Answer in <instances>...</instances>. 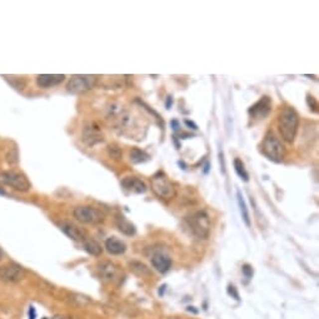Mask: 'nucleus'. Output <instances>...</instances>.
<instances>
[{"label":"nucleus","mask_w":319,"mask_h":319,"mask_svg":"<svg viewBox=\"0 0 319 319\" xmlns=\"http://www.w3.org/2000/svg\"><path fill=\"white\" fill-rule=\"evenodd\" d=\"M299 128V115L292 107H286L278 117V129L287 143H293Z\"/></svg>","instance_id":"1"},{"label":"nucleus","mask_w":319,"mask_h":319,"mask_svg":"<svg viewBox=\"0 0 319 319\" xmlns=\"http://www.w3.org/2000/svg\"><path fill=\"white\" fill-rule=\"evenodd\" d=\"M261 151L264 157L269 159V160L274 161V163H281L284 160L286 157V148L279 141L278 137L274 133L269 132L266 134L263 142H262Z\"/></svg>","instance_id":"2"},{"label":"nucleus","mask_w":319,"mask_h":319,"mask_svg":"<svg viewBox=\"0 0 319 319\" xmlns=\"http://www.w3.org/2000/svg\"><path fill=\"white\" fill-rule=\"evenodd\" d=\"M152 190L156 193L157 197L164 200H170L175 198L176 189L175 186L171 184L168 176L163 173V171H158L154 174L151 179Z\"/></svg>","instance_id":"3"},{"label":"nucleus","mask_w":319,"mask_h":319,"mask_svg":"<svg viewBox=\"0 0 319 319\" xmlns=\"http://www.w3.org/2000/svg\"><path fill=\"white\" fill-rule=\"evenodd\" d=\"M188 224L190 227L191 233L198 239H207L210 234V219L209 215L204 210L194 213L188 218Z\"/></svg>","instance_id":"4"},{"label":"nucleus","mask_w":319,"mask_h":319,"mask_svg":"<svg viewBox=\"0 0 319 319\" xmlns=\"http://www.w3.org/2000/svg\"><path fill=\"white\" fill-rule=\"evenodd\" d=\"M74 218L84 224H102L105 220V214L100 209L90 205H82L74 209Z\"/></svg>","instance_id":"5"},{"label":"nucleus","mask_w":319,"mask_h":319,"mask_svg":"<svg viewBox=\"0 0 319 319\" xmlns=\"http://www.w3.org/2000/svg\"><path fill=\"white\" fill-rule=\"evenodd\" d=\"M0 181L6 184V185L13 186L14 189L20 191H28L31 186L29 179L23 173L15 170H8L0 173Z\"/></svg>","instance_id":"6"},{"label":"nucleus","mask_w":319,"mask_h":319,"mask_svg":"<svg viewBox=\"0 0 319 319\" xmlns=\"http://www.w3.org/2000/svg\"><path fill=\"white\" fill-rule=\"evenodd\" d=\"M98 78L95 75H73L68 83V90L70 93H83L92 89L97 84Z\"/></svg>","instance_id":"7"},{"label":"nucleus","mask_w":319,"mask_h":319,"mask_svg":"<svg viewBox=\"0 0 319 319\" xmlns=\"http://www.w3.org/2000/svg\"><path fill=\"white\" fill-rule=\"evenodd\" d=\"M83 142L89 147H94L104 142V134L97 123L92 122L85 125L83 129Z\"/></svg>","instance_id":"8"},{"label":"nucleus","mask_w":319,"mask_h":319,"mask_svg":"<svg viewBox=\"0 0 319 319\" xmlns=\"http://www.w3.org/2000/svg\"><path fill=\"white\" fill-rule=\"evenodd\" d=\"M24 278V269L15 263H9L0 267V281L16 283Z\"/></svg>","instance_id":"9"},{"label":"nucleus","mask_w":319,"mask_h":319,"mask_svg":"<svg viewBox=\"0 0 319 319\" xmlns=\"http://www.w3.org/2000/svg\"><path fill=\"white\" fill-rule=\"evenodd\" d=\"M272 110V100L269 97H263L258 100V102L253 104L252 107L249 108L248 113L252 118L257 120L264 119L269 115Z\"/></svg>","instance_id":"10"},{"label":"nucleus","mask_w":319,"mask_h":319,"mask_svg":"<svg viewBox=\"0 0 319 319\" xmlns=\"http://www.w3.org/2000/svg\"><path fill=\"white\" fill-rule=\"evenodd\" d=\"M122 186L129 193L134 194H144L147 191V185L138 176H125L122 180Z\"/></svg>","instance_id":"11"},{"label":"nucleus","mask_w":319,"mask_h":319,"mask_svg":"<svg viewBox=\"0 0 319 319\" xmlns=\"http://www.w3.org/2000/svg\"><path fill=\"white\" fill-rule=\"evenodd\" d=\"M60 229L63 230L64 234L68 235L72 240H75V242H84L85 238H87V234H85V230L79 228L78 225L73 224L70 222H61L59 224Z\"/></svg>","instance_id":"12"},{"label":"nucleus","mask_w":319,"mask_h":319,"mask_svg":"<svg viewBox=\"0 0 319 319\" xmlns=\"http://www.w3.org/2000/svg\"><path fill=\"white\" fill-rule=\"evenodd\" d=\"M152 266L160 273H166L171 267V259L166 253L158 252L152 257Z\"/></svg>","instance_id":"13"},{"label":"nucleus","mask_w":319,"mask_h":319,"mask_svg":"<svg viewBox=\"0 0 319 319\" xmlns=\"http://www.w3.org/2000/svg\"><path fill=\"white\" fill-rule=\"evenodd\" d=\"M65 75L63 74H41L36 77V84L40 88H51L64 82Z\"/></svg>","instance_id":"14"},{"label":"nucleus","mask_w":319,"mask_h":319,"mask_svg":"<svg viewBox=\"0 0 319 319\" xmlns=\"http://www.w3.org/2000/svg\"><path fill=\"white\" fill-rule=\"evenodd\" d=\"M105 249L113 255L124 254L127 250V245L123 240L118 239L117 237H110L105 240Z\"/></svg>","instance_id":"15"},{"label":"nucleus","mask_w":319,"mask_h":319,"mask_svg":"<svg viewBox=\"0 0 319 319\" xmlns=\"http://www.w3.org/2000/svg\"><path fill=\"white\" fill-rule=\"evenodd\" d=\"M98 269H99L100 277L105 281H114L117 278L118 268L112 262H103V263L99 264Z\"/></svg>","instance_id":"16"},{"label":"nucleus","mask_w":319,"mask_h":319,"mask_svg":"<svg viewBox=\"0 0 319 319\" xmlns=\"http://www.w3.org/2000/svg\"><path fill=\"white\" fill-rule=\"evenodd\" d=\"M117 228L119 229L120 233L128 235V237H132V235H134L137 233L136 225L132 222H129L124 215H119L117 218Z\"/></svg>","instance_id":"17"},{"label":"nucleus","mask_w":319,"mask_h":319,"mask_svg":"<svg viewBox=\"0 0 319 319\" xmlns=\"http://www.w3.org/2000/svg\"><path fill=\"white\" fill-rule=\"evenodd\" d=\"M84 250L88 253V254L90 255H94V257H99V255H102L103 253V248L102 245L99 244V243L97 242V240L94 239H85L84 242Z\"/></svg>","instance_id":"18"},{"label":"nucleus","mask_w":319,"mask_h":319,"mask_svg":"<svg viewBox=\"0 0 319 319\" xmlns=\"http://www.w3.org/2000/svg\"><path fill=\"white\" fill-rule=\"evenodd\" d=\"M149 154L146 153L144 151L139 148H133L129 153V159H131L132 163L134 164H141V163H146V161L149 160Z\"/></svg>","instance_id":"19"},{"label":"nucleus","mask_w":319,"mask_h":319,"mask_svg":"<svg viewBox=\"0 0 319 319\" xmlns=\"http://www.w3.org/2000/svg\"><path fill=\"white\" fill-rule=\"evenodd\" d=\"M237 200H238V205H239L240 214H242V218H243V220H244L245 225H247V227H250V225H252V222H250L249 212H248L247 204H245L244 198H243V195H242V193H240V190L237 191Z\"/></svg>","instance_id":"20"},{"label":"nucleus","mask_w":319,"mask_h":319,"mask_svg":"<svg viewBox=\"0 0 319 319\" xmlns=\"http://www.w3.org/2000/svg\"><path fill=\"white\" fill-rule=\"evenodd\" d=\"M233 165H234V170L237 173V175L242 179L243 181H248L249 180V174H248L247 169H245L244 163L242 161V159L235 158L234 161H233Z\"/></svg>","instance_id":"21"},{"label":"nucleus","mask_w":319,"mask_h":319,"mask_svg":"<svg viewBox=\"0 0 319 319\" xmlns=\"http://www.w3.org/2000/svg\"><path fill=\"white\" fill-rule=\"evenodd\" d=\"M108 153H109V156L112 157L113 159H115V160H120L123 157L122 149L118 146H115V144H112V146L108 147Z\"/></svg>","instance_id":"22"},{"label":"nucleus","mask_w":319,"mask_h":319,"mask_svg":"<svg viewBox=\"0 0 319 319\" xmlns=\"http://www.w3.org/2000/svg\"><path fill=\"white\" fill-rule=\"evenodd\" d=\"M131 266L133 267L134 271H139L142 274H148L149 273L148 268H147V267L144 266V264L138 263V262H133V263H131Z\"/></svg>","instance_id":"23"},{"label":"nucleus","mask_w":319,"mask_h":319,"mask_svg":"<svg viewBox=\"0 0 319 319\" xmlns=\"http://www.w3.org/2000/svg\"><path fill=\"white\" fill-rule=\"evenodd\" d=\"M242 272H243V274L245 276V278L250 279L253 277V269H252V267L249 266V264H244L242 268Z\"/></svg>","instance_id":"24"},{"label":"nucleus","mask_w":319,"mask_h":319,"mask_svg":"<svg viewBox=\"0 0 319 319\" xmlns=\"http://www.w3.org/2000/svg\"><path fill=\"white\" fill-rule=\"evenodd\" d=\"M307 103H308L309 108H311V109H313V112H317V108H318V104H317L316 99H314V98L312 97V95H308V97H307Z\"/></svg>","instance_id":"25"},{"label":"nucleus","mask_w":319,"mask_h":319,"mask_svg":"<svg viewBox=\"0 0 319 319\" xmlns=\"http://www.w3.org/2000/svg\"><path fill=\"white\" fill-rule=\"evenodd\" d=\"M219 161H220V170H222V173L224 174L225 173V161H224V154H223L222 151H219Z\"/></svg>","instance_id":"26"},{"label":"nucleus","mask_w":319,"mask_h":319,"mask_svg":"<svg viewBox=\"0 0 319 319\" xmlns=\"http://www.w3.org/2000/svg\"><path fill=\"white\" fill-rule=\"evenodd\" d=\"M228 293L233 294L235 299H239V294H238L237 289H235L234 286H229V287H228Z\"/></svg>","instance_id":"27"},{"label":"nucleus","mask_w":319,"mask_h":319,"mask_svg":"<svg viewBox=\"0 0 319 319\" xmlns=\"http://www.w3.org/2000/svg\"><path fill=\"white\" fill-rule=\"evenodd\" d=\"M184 123H185L186 127L190 128V129H193V131H197V129H198V125L195 124L194 122H190V120L186 119V120H184Z\"/></svg>","instance_id":"28"},{"label":"nucleus","mask_w":319,"mask_h":319,"mask_svg":"<svg viewBox=\"0 0 319 319\" xmlns=\"http://www.w3.org/2000/svg\"><path fill=\"white\" fill-rule=\"evenodd\" d=\"M170 125H171V128H173V131H175V132L179 131V123L176 122V120H171Z\"/></svg>","instance_id":"29"},{"label":"nucleus","mask_w":319,"mask_h":319,"mask_svg":"<svg viewBox=\"0 0 319 319\" xmlns=\"http://www.w3.org/2000/svg\"><path fill=\"white\" fill-rule=\"evenodd\" d=\"M173 104V98L170 97V95H169L168 98H166V102H165V107H166V109H170V105Z\"/></svg>","instance_id":"30"},{"label":"nucleus","mask_w":319,"mask_h":319,"mask_svg":"<svg viewBox=\"0 0 319 319\" xmlns=\"http://www.w3.org/2000/svg\"><path fill=\"white\" fill-rule=\"evenodd\" d=\"M49 319H70V318H68V317H65V316H54Z\"/></svg>","instance_id":"31"},{"label":"nucleus","mask_w":319,"mask_h":319,"mask_svg":"<svg viewBox=\"0 0 319 319\" xmlns=\"http://www.w3.org/2000/svg\"><path fill=\"white\" fill-rule=\"evenodd\" d=\"M208 169H209V164H205V169H204V173H208Z\"/></svg>","instance_id":"32"},{"label":"nucleus","mask_w":319,"mask_h":319,"mask_svg":"<svg viewBox=\"0 0 319 319\" xmlns=\"http://www.w3.org/2000/svg\"><path fill=\"white\" fill-rule=\"evenodd\" d=\"M0 194L3 195V194H5V190H4L3 188H0Z\"/></svg>","instance_id":"33"},{"label":"nucleus","mask_w":319,"mask_h":319,"mask_svg":"<svg viewBox=\"0 0 319 319\" xmlns=\"http://www.w3.org/2000/svg\"><path fill=\"white\" fill-rule=\"evenodd\" d=\"M1 258H3V250L0 249V261H1Z\"/></svg>","instance_id":"34"},{"label":"nucleus","mask_w":319,"mask_h":319,"mask_svg":"<svg viewBox=\"0 0 319 319\" xmlns=\"http://www.w3.org/2000/svg\"><path fill=\"white\" fill-rule=\"evenodd\" d=\"M170 319H184V318H181V317H173V318Z\"/></svg>","instance_id":"35"}]
</instances>
